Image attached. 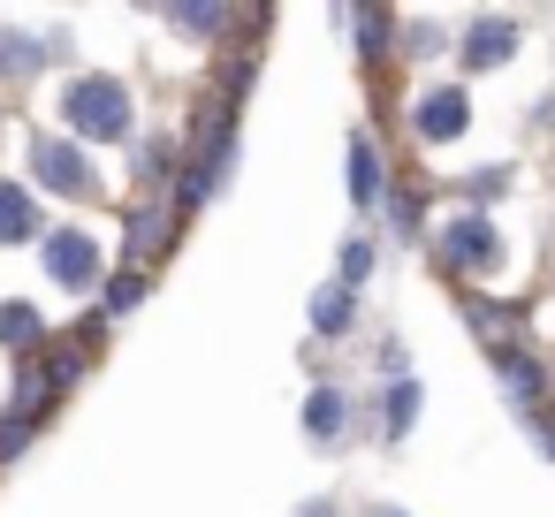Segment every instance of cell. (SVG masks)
Instances as JSON below:
<instances>
[{
	"label": "cell",
	"mask_w": 555,
	"mask_h": 517,
	"mask_svg": "<svg viewBox=\"0 0 555 517\" xmlns=\"http://www.w3.org/2000/svg\"><path fill=\"white\" fill-rule=\"evenodd\" d=\"M0 342H9V350H31V342H39V312H31V305H0Z\"/></svg>",
	"instance_id": "7c38bea8"
},
{
	"label": "cell",
	"mask_w": 555,
	"mask_h": 517,
	"mask_svg": "<svg viewBox=\"0 0 555 517\" xmlns=\"http://www.w3.org/2000/svg\"><path fill=\"white\" fill-rule=\"evenodd\" d=\"M176 31H221V9H168Z\"/></svg>",
	"instance_id": "2e32d148"
},
{
	"label": "cell",
	"mask_w": 555,
	"mask_h": 517,
	"mask_svg": "<svg viewBox=\"0 0 555 517\" xmlns=\"http://www.w3.org/2000/svg\"><path fill=\"white\" fill-rule=\"evenodd\" d=\"M62 115H69V130L92 138V145L130 138V92H122L115 77H77V85L62 92Z\"/></svg>",
	"instance_id": "6da1fadb"
},
{
	"label": "cell",
	"mask_w": 555,
	"mask_h": 517,
	"mask_svg": "<svg viewBox=\"0 0 555 517\" xmlns=\"http://www.w3.org/2000/svg\"><path fill=\"white\" fill-rule=\"evenodd\" d=\"M411 411H418V388L396 380V396H388V434H411Z\"/></svg>",
	"instance_id": "5bb4252c"
},
{
	"label": "cell",
	"mask_w": 555,
	"mask_h": 517,
	"mask_svg": "<svg viewBox=\"0 0 555 517\" xmlns=\"http://www.w3.org/2000/svg\"><path fill=\"white\" fill-rule=\"evenodd\" d=\"M441 251H449L456 267H494V259H502V244H494V229H487L479 214H456V221L441 229Z\"/></svg>",
	"instance_id": "5b68a950"
},
{
	"label": "cell",
	"mask_w": 555,
	"mask_h": 517,
	"mask_svg": "<svg viewBox=\"0 0 555 517\" xmlns=\"http://www.w3.org/2000/svg\"><path fill=\"white\" fill-rule=\"evenodd\" d=\"M365 267H373V251H365V244H350V251H343V289H350Z\"/></svg>",
	"instance_id": "d6986e66"
},
{
	"label": "cell",
	"mask_w": 555,
	"mask_h": 517,
	"mask_svg": "<svg viewBox=\"0 0 555 517\" xmlns=\"http://www.w3.org/2000/svg\"><path fill=\"white\" fill-rule=\"evenodd\" d=\"M502 388H509V396H517V403H525V411H532V403H540V373H532V365H525V358H509V350H502Z\"/></svg>",
	"instance_id": "4fadbf2b"
},
{
	"label": "cell",
	"mask_w": 555,
	"mask_h": 517,
	"mask_svg": "<svg viewBox=\"0 0 555 517\" xmlns=\"http://www.w3.org/2000/svg\"><path fill=\"white\" fill-rule=\"evenodd\" d=\"M312 327H320V335H343V327H350V289H343V282H327V289L312 297Z\"/></svg>",
	"instance_id": "9c48e42d"
},
{
	"label": "cell",
	"mask_w": 555,
	"mask_h": 517,
	"mask_svg": "<svg viewBox=\"0 0 555 517\" xmlns=\"http://www.w3.org/2000/svg\"><path fill=\"white\" fill-rule=\"evenodd\" d=\"M464 122H472L464 92H426V100H418V115H411V130H418L426 145H449V138H464Z\"/></svg>",
	"instance_id": "277c9868"
},
{
	"label": "cell",
	"mask_w": 555,
	"mask_h": 517,
	"mask_svg": "<svg viewBox=\"0 0 555 517\" xmlns=\"http://www.w3.org/2000/svg\"><path fill=\"white\" fill-rule=\"evenodd\" d=\"M540 441H547V456H555V434H540Z\"/></svg>",
	"instance_id": "44dd1931"
},
{
	"label": "cell",
	"mask_w": 555,
	"mask_h": 517,
	"mask_svg": "<svg viewBox=\"0 0 555 517\" xmlns=\"http://www.w3.org/2000/svg\"><path fill=\"white\" fill-rule=\"evenodd\" d=\"M160 229H168L160 214H138V221H130V259H145V251L160 244Z\"/></svg>",
	"instance_id": "9a60e30c"
},
{
	"label": "cell",
	"mask_w": 555,
	"mask_h": 517,
	"mask_svg": "<svg viewBox=\"0 0 555 517\" xmlns=\"http://www.w3.org/2000/svg\"><path fill=\"white\" fill-rule=\"evenodd\" d=\"M138 297H145V282H138V274H122V282L107 289V312H138Z\"/></svg>",
	"instance_id": "e0dca14e"
},
{
	"label": "cell",
	"mask_w": 555,
	"mask_h": 517,
	"mask_svg": "<svg viewBox=\"0 0 555 517\" xmlns=\"http://www.w3.org/2000/svg\"><path fill=\"white\" fill-rule=\"evenodd\" d=\"M47 62V47L39 39H16V31H0V77H31Z\"/></svg>",
	"instance_id": "30bf717a"
},
{
	"label": "cell",
	"mask_w": 555,
	"mask_h": 517,
	"mask_svg": "<svg viewBox=\"0 0 555 517\" xmlns=\"http://www.w3.org/2000/svg\"><path fill=\"white\" fill-rule=\"evenodd\" d=\"M380 517H396V509H380Z\"/></svg>",
	"instance_id": "7402d4cb"
},
{
	"label": "cell",
	"mask_w": 555,
	"mask_h": 517,
	"mask_svg": "<svg viewBox=\"0 0 555 517\" xmlns=\"http://www.w3.org/2000/svg\"><path fill=\"white\" fill-rule=\"evenodd\" d=\"M31 236H39V198L0 176V244H31Z\"/></svg>",
	"instance_id": "52a82bcc"
},
{
	"label": "cell",
	"mask_w": 555,
	"mask_h": 517,
	"mask_svg": "<svg viewBox=\"0 0 555 517\" xmlns=\"http://www.w3.org/2000/svg\"><path fill=\"white\" fill-rule=\"evenodd\" d=\"M47 274H54L62 289H92V282H100V244H92L85 229H54V236H47Z\"/></svg>",
	"instance_id": "3957f363"
},
{
	"label": "cell",
	"mask_w": 555,
	"mask_h": 517,
	"mask_svg": "<svg viewBox=\"0 0 555 517\" xmlns=\"http://www.w3.org/2000/svg\"><path fill=\"white\" fill-rule=\"evenodd\" d=\"M509 54H517V31H509L502 16H479V24L464 31V62H472V69H502Z\"/></svg>",
	"instance_id": "8992f818"
},
{
	"label": "cell",
	"mask_w": 555,
	"mask_h": 517,
	"mask_svg": "<svg viewBox=\"0 0 555 517\" xmlns=\"http://www.w3.org/2000/svg\"><path fill=\"white\" fill-rule=\"evenodd\" d=\"M31 168H39V183L62 191V198H85V191H92V160H85L69 138H39V145H31Z\"/></svg>",
	"instance_id": "7a4b0ae2"
},
{
	"label": "cell",
	"mask_w": 555,
	"mask_h": 517,
	"mask_svg": "<svg viewBox=\"0 0 555 517\" xmlns=\"http://www.w3.org/2000/svg\"><path fill=\"white\" fill-rule=\"evenodd\" d=\"M297 517H335V502H305V509H297Z\"/></svg>",
	"instance_id": "ffe728a7"
},
{
	"label": "cell",
	"mask_w": 555,
	"mask_h": 517,
	"mask_svg": "<svg viewBox=\"0 0 555 517\" xmlns=\"http://www.w3.org/2000/svg\"><path fill=\"white\" fill-rule=\"evenodd\" d=\"M305 434H312V441H335V434H343V396H335V388H312V403H305Z\"/></svg>",
	"instance_id": "ba28073f"
},
{
	"label": "cell",
	"mask_w": 555,
	"mask_h": 517,
	"mask_svg": "<svg viewBox=\"0 0 555 517\" xmlns=\"http://www.w3.org/2000/svg\"><path fill=\"white\" fill-rule=\"evenodd\" d=\"M350 191H358V206L380 198V168H373V145L365 138H350Z\"/></svg>",
	"instance_id": "8fae6325"
},
{
	"label": "cell",
	"mask_w": 555,
	"mask_h": 517,
	"mask_svg": "<svg viewBox=\"0 0 555 517\" xmlns=\"http://www.w3.org/2000/svg\"><path fill=\"white\" fill-rule=\"evenodd\" d=\"M502 183H509V176H502V168H472V176H464V191H472V198H494V191H502Z\"/></svg>",
	"instance_id": "ac0fdd59"
}]
</instances>
